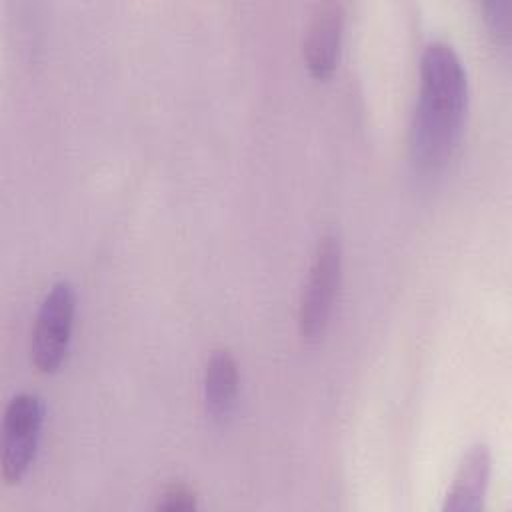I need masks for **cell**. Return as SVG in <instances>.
Returning a JSON list of instances; mask_svg holds the SVG:
<instances>
[{"label": "cell", "instance_id": "5b68a950", "mask_svg": "<svg viewBox=\"0 0 512 512\" xmlns=\"http://www.w3.org/2000/svg\"><path fill=\"white\" fill-rule=\"evenodd\" d=\"M344 4L324 2L316 8L306 36H304V60L310 74L318 80L328 78L338 62L342 32H344Z\"/></svg>", "mask_w": 512, "mask_h": 512}, {"label": "cell", "instance_id": "3957f363", "mask_svg": "<svg viewBox=\"0 0 512 512\" xmlns=\"http://www.w3.org/2000/svg\"><path fill=\"white\" fill-rule=\"evenodd\" d=\"M342 278V244L336 234L318 240L310 272L300 296L298 328L302 338L316 340L328 324Z\"/></svg>", "mask_w": 512, "mask_h": 512}, {"label": "cell", "instance_id": "ba28073f", "mask_svg": "<svg viewBox=\"0 0 512 512\" xmlns=\"http://www.w3.org/2000/svg\"><path fill=\"white\" fill-rule=\"evenodd\" d=\"M484 20H486L490 34L496 40H508L510 2L508 0H488L484 4Z\"/></svg>", "mask_w": 512, "mask_h": 512}, {"label": "cell", "instance_id": "6da1fadb", "mask_svg": "<svg viewBox=\"0 0 512 512\" xmlns=\"http://www.w3.org/2000/svg\"><path fill=\"white\" fill-rule=\"evenodd\" d=\"M468 104L466 68L452 44L434 40L420 56L418 102L410 124V158L434 172L454 152Z\"/></svg>", "mask_w": 512, "mask_h": 512}, {"label": "cell", "instance_id": "8992f818", "mask_svg": "<svg viewBox=\"0 0 512 512\" xmlns=\"http://www.w3.org/2000/svg\"><path fill=\"white\" fill-rule=\"evenodd\" d=\"M492 472V454L486 442H474L458 462L452 486L444 498V512L482 510Z\"/></svg>", "mask_w": 512, "mask_h": 512}, {"label": "cell", "instance_id": "277c9868", "mask_svg": "<svg viewBox=\"0 0 512 512\" xmlns=\"http://www.w3.org/2000/svg\"><path fill=\"white\" fill-rule=\"evenodd\" d=\"M44 424V402L36 392L14 394L2 420V478L18 484L30 470Z\"/></svg>", "mask_w": 512, "mask_h": 512}, {"label": "cell", "instance_id": "52a82bcc", "mask_svg": "<svg viewBox=\"0 0 512 512\" xmlns=\"http://www.w3.org/2000/svg\"><path fill=\"white\" fill-rule=\"evenodd\" d=\"M238 364L230 350L218 348L210 354L204 366V378H202V390H204V404L206 412L212 420H224L238 396Z\"/></svg>", "mask_w": 512, "mask_h": 512}, {"label": "cell", "instance_id": "7a4b0ae2", "mask_svg": "<svg viewBox=\"0 0 512 512\" xmlns=\"http://www.w3.org/2000/svg\"><path fill=\"white\" fill-rule=\"evenodd\" d=\"M74 314V284L64 278L56 280L40 302L30 338V358L40 372L52 374L62 366L72 338Z\"/></svg>", "mask_w": 512, "mask_h": 512}, {"label": "cell", "instance_id": "9c48e42d", "mask_svg": "<svg viewBox=\"0 0 512 512\" xmlns=\"http://www.w3.org/2000/svg\"><path fill=\"white\" fill-rule=\"evenodd\" d=\"M156 508L158 510H170V512H174V510L176 512L194 510L196 508V494L184 484H174L162 494V500H158Z\"/></svg>", "mask_w": 512, "mask_h": 512}]
</instances>
